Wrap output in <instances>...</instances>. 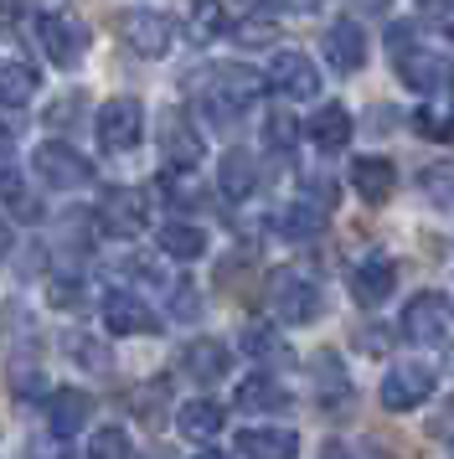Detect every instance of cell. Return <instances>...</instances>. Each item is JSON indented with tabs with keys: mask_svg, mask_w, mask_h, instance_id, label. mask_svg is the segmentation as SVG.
Here are the masks:
<instances>
[{
	"mask_svg": "<svg viewBox=\"0 0 454 459\" xmlns=\"http://www.w3.org/2000/svg\"><path fill=\"white\" fill-rule=\"evenodd\" d=\"M264 88H268V78H264V73H253L248 63H223V67H212V73H206L202 104H206L212 119H232V114H243Z\"/></svg>",
	"mask_w": 454,
	"mask_h": 459,
	"instance_id": "cell-1",
	"label": "cell"
},
{
	"mask_svg": "<svg viewBox=\"0 0 454 459\" xmlns=\"http://www.w3.org/2000/svg\"><path fill=\"white\" fill-rule=\"evenodd\" d=\"M403 335L418 341V346H444L454 335V299L439 290L413 294L408 305H403Z\"/></svg>",
	"mask_w": 454,
	"mask_h": 459,
	"instance_id": "cell-2",
	"label": "cell"
},
{
	"mask_svg": "<svg viewBox=\"0 0 454 459\" xmlns=\"http://www.w3.org/2000/svg\"><path fill=\"white\" fill-rule=\"evenodd\" d=\"M268 310L279 315L284 325H310V320H320L326 315V299H320V290L310 284L305 273H274L268 279Z\"/></svg>",
	"mask_w": 454,
	"mask_h": 459,
	"instance_id": "cell-3",
	"label": "cell"
},
{
	"mask_svg": "<svg viewBox=\"0 0 454 459\" xmlns=\"http://www.w3.org/2000/svg\"><path fill=\"white\" fill-rule=\"evenodd\" d=\"M388 47H392V67H397V78H403L413 93H439V83H444V67L433 63L418 42H413L408 26H392Z\"/></svg>",
	"mask_w": 454,
	"mask_h": 459,
	"instance_id": "cell-4",
	"label": "cell"
},
{
	"mask_svg": "<svg viewBox=\"0 0 454 459\" xmlns=\"http://www.w3.org/2000/svg\"><path fill=\"white\" fill-rule=\"evenodd\" d=\"M119 37L124 47L135 52V57H165L170 52V37H176V26L165 11H150V5H129L119 16Z\"/></svg>",
	"mask_w": 454,
	"mask_h": 459,
	"instance_id": "cell-5",
	"label": "cell"
},
{
	"mask_svg": "<svg viewBox=\"0 0 454 459\" xmlns=\"http://www.w3.org/2000/svg\"><path fill=\"white\" fill-rule=\"evenodd\" d=\"M144 134V104L140 99H129V93H119V99H109V104L99 108V145L109 150V155H124V150H135Z\"/></svg>",
	"mask_w": 454,
	"mask_h": 459,
	"instance_id": "cell-6",
	"label": "cell"
},
{
	"mask_svg": "<svg viewBox=\"0 0 454 459\" xmlns=\"http://www.w3.org/2000/svg\"><path fill=\"white\" fill-rule=\"evenodd\" d=\"M31 166H37V176L47 181V186H57V191H73V186H88V181H93V160L78 155L67 140H47V145H37Z\"/></svg>",
	"mask_w": 454,
	"mask_h": 459,
	"instance_id": "cell-7",
	"label": "cell"
},
{
	"mask_svg": "<svg viewBox=\"0 0 454 459\" xmlns=\"http://www.w3.org/2000/svg\"><path fill=\"white\" fill-rule=\"evenodd\" d=\"M37 37H41V52L57 67H78L83 52H88V26L73 22V16H62V11H41Z\"/></svg>",
	"mask_w": 454,
	"mask_h": 459,
	"instance_id": "cell-8",
	"label": "cell"
},
{
	"mask_svg": "<svg viewBox=\"0 0 454 459\" xmlns=\"http://www.w3.org/2000/svg\"><path fill=\"white\" fill-rule=\"evenodd\" d=\"M99 228L114 238H140L150 228V196L140 186H114L99 207Z\"/></svg>",
	"mask_w": 454,
	"mask_h": 459,
	"instance_id": "cell-9",
	"label": "cell"
},
{
	"mask_svg": "<svg viewBox=\"0 0 454 459\" xmlns=\"http://www.w3.org/2000/svg\"><path fill=\"white\" fill-rule=\"evenodd\" d=\"M377 397H382V408H388V413H413L418 403H429V397H433V372H429V367L403 361V367H392V372L382 377Z\"/></svg>",
	"mask_w": 454,
	"mask_h": 459,
	"instance_id": "cell-10",
	"label": "cell"
},
{
	"mask_svg": "<svg viewBox=\"0 0 454 459\" xmlns=\"http://www.w3.org/2000/svg\"><path fill=\"white\" fill-rule=\"evenodd\" d=\"M268 88L284 99H315L320 93V67L310 63L305 52H274L268 63Z\"/></svg>",
	"mask_w": 454,
	"mask_h": 459,
	"instance_id": "cell-11",
	"label": "cell"
},
{
	"mask_svg": "<svg viewBox=\"0 0 454 459\" xmlns=\"http://www.w3.org/2000/svg\"><path fill=\"white\" fill-rule=\"evenodd\" d=\"M346 284H351V299H356V305L377 310V305L397 290V269H392V258H382V253H367V258L351 269Z\"/></svg>",
	"mask_w": 454,
	"mask_h": 459,
	"instance_id": "cell-12",
	"label": "cell"
},
{
	"mask_svg": "<svg viewBox=\"0 0 454 459\" xmlns=\"http://www.w3.org/2000/svg\"><path fill=\"white\" fill-rule=\"evenodd\" d=\"M161 155L165 166H186V170H196V160H202V134L181 108H170L161 119Z\"/></svg>",
	"mask_w": 454,
	"mask_h": 459,
	"instance_id": "cell-13",
	"label": "cell"
},
{
	"mask_svg": "<svg viewBox=\"0 0 454 459\" xmlns=\"http://www.w3.org/2000/svg\"><path fill=\"white\" fill-rule=\"evenodd\" d=\"M351 186H356V196L362 202H388L392 191H397V166H392L388 155H356L351 160Z\"/></svg>",
	"mask_w": 454,
	"mask_h": 459,
	"instance_id": "cell-14",
	"label": "cell"
},
{
	"mask_svg": "<svg viewBox=\"0 0 454 459\" xmlns=\"http://www.w3.org/2000/svg\"><path fill=\"white\" fill-rule=\"evenodd\" d=\"M103 325H109V335H150L161 320H155V310H150L144 299H135V294H109V299H103Z\"/></svg>",
	"mask_w": 454,
	"mask_h": 459,
	"instance_id": "cell-15",
	"label": "cell"
},
{
	"mask_svg": "<svg viewBox=\"0 0 454 459\" xmlns=\"http://www.w3.org/2000/svg\"><path fill=\"white\" fill-rule=\"evenodd\" d=\"M326 57L336 73H356V67L367 63V31L356 22H330L326 31Z\"/></svg>",
	"mask_w": 454,
	"mask_h": 459,
	"instance_id": "cell-16",
	"label": "cell"
},
{
	"mask_svg": "<svg viewBox=\"0 0 454 459\" xmlns=\"http://www.w3.org/2000/svg\"><path fill=\"white\" fill-rule=\"evenodd\" d=\"M232 449L243 459H289L300 449V434L294 429H243L232 438Z\"/></svg>",
	"mask_w": 454,
	"mask_h": 459,
	"instance_id": "cell-17",
	"label": "cell"
},
{
	"mask_svg": "<svg viewBox=\"0 0 454 459\" xmlns=\"http://www.w3.org/2000/svg\"><path fill=\"white\" fill-rule=\"evenodd\" d=\"M181 367L196 382H223L227 367H232V351H227L223 341H212V335H202V341H186V351H181Z\"/></svg>",
	"mask_w": 454,
	"mask_h": 459,
	"instance_id": "cell-18",
	"label": "cell"
},
{
	"mask_svg": "<svg viewBox=\"0 0 454 459\" xmlns=\"http://www.w3.org/2000/svg\"><path fill=\"white\" fill-rule=\"evenodd\" d=\"M93 413V397L83 393V387H62V393L47 397V423H52V434H78L83 423Z\"/></svg>",
	"mask_w": 454,
	"mask_h": 459,
	"instance_id": "cell-19",
	"label": "cell"
},
{
	"mask_svg": "<svg viewBox=\"0 0 454 459\" xmlns=\"http://www.w3.org/2000/svg\"><path fill=\"white\" fill-rule=\"evenodd\" d=\"M176 429H181L191 444H212V438L223 434V403H212V397H191L181 413H176Z\"/></svg>",
	"mask_w": 454,
	"mask_h": 459,
	"instance_id": "cell-20",
	"label": "cell"
},
{
	"mask_svg": "<svg viewBox=\"0 0 454 459\" xmlns=\"http://www.w3.org/2000/svg\"><path fill=\"white\" fill-rule=\"evenodd\" d=\"M217 186H223V196H232V202L253 196V186H258V160H253L248 150H227L223 166H217Z\"/></svg>",
	"mask_w": 454,
	"mask_h": 459,
	"instance_id": "cell-21",
	"label": "cell"
},
{
	"mask_svg": "<svg viewBox=\"0 0 454 459\" xmlns=\"http://www.w3.org/2000/svg\"><path fill=\"white\" fill-rule=\"evenodd\" d=\"M305 134H310L320 150H341V145L351 140V114H346V104H320L315 114H310Z\"/></svg>",
	"mask_w": 454,
	"mask_h": 459,
	"instance_id": "cell-22",
	"label": "cell"
},
{
	"mask_svg": "<svg viewBox=\"0 0 454 459\" xmlns=\"http://www.w3.org/2000/svg\"><path fill=\"white\" fill-rule=\"evenodd\" d=\"M37 88H41V73L31 63H0V104L5 108H26Z\"/></svg>",
	"mask_w": 454,
	"mask_h": 459,
	"instance_id": "cell-23",
	"label": "cell"
},
{
	"mask_svg": "<svg viewBox=\"0 0 454 459\" xmlns=\"http://www.w3.org/2000/svg\"><path fill=\"white\" fill-rule=\"evenodd\" d=\"M326 217H330L326 207H315V202L300 196L289 212H279V222H274V228L284 232V238H294V243H310V238H320V232H326Z\"/></svg>",
	"mask_w": 454,
	"mask_h": 459,
	"instance_id": "cell-24",
	"label": "cell"
},
{
	"mask_svg": "<svg viewBox=\"0 0 454 459\" xmlns=\"http://www.w3.org/2000/svg\"><path fill=\"white\" fill-rule=\"evenodd\" d=\"M238 408L243 413H279V408H289V393L274 377H248V382H238Z\"/></svg>",
	"mask_w": 454,
	"mask_h": 459,
	"instance_id": "cell-25",
	"label": "cell"
},
{
	"mask_svg": "<svg viewBox=\"0 0 454 459\" xmlns=\"http://www.w3.org/2000/svg\"><path fill=\"white\" fill-rule=\"evenodd\" d=\"M161 253H165V258L191 264V258H202V253H206V232L196 228V222H165V228H161Z\"/></svg>",
	"mask_w": 454,
	"mask_h": 459,
	"instance_id": "cell-26",
	"label": "cell"
},
{
	"mask_svg": "<svg viewBox=\"0 0 454 459\" xmlns=\"http://www.w3.org/2000/svg\"><path fill=\"white\" fill-rule=\"evenodd\" d=\"M315 377H320V397L326 403H346V367H341V356H330V351H320L315 356Z\"/></svg>",
	"mask_w": 454,
	"mask_h": 459,
	"instance_id": "cell-27",
	"label": "cell"
},
{
	"mask_svg": "<svg viewBox=\"0 0 454 459\" xmlns=\"http://www.w3.org/2000/svg\"><path fill=\"white\" fill-rule=\"evenodd\" d=\"M243 351L253 356V361H284L289 346L268 331V325H248V331H243Z\"/></svg>",
	"mask_w": 454,
	"mask_h": 459,
	"instance_id": "cell-28",
	"label": "cell"
},
{
	"mask_svg": "<svg viewBox=\"0 0 454 459\" xmlns=\"http://www.w3.org/2000/svg\"><path fill=\"white\" fill-rule=\"evenodd\" d=\"M67 356H73L78 367H88V372H109V367H114L109 346H103V341H93V335H73V341H67Z\"/></svg>",
	"mask_w": 454,
	"mask_h": 459,
	"instance_id": "cell-29",
	"label": "cell"
},
{
	"mask_svg": "<svg viewBox=\"0 0 454 459\" xmlns=\"http://www.w3.org/2000/svg\"><path fill=\"white\" fill-rule=\"evenodd\" d=\"M88 455L93 459H124V455H135V438L124 434V429H99V434L88 438Z\"/></svg>",
	"mask_w": 454,
	"mask_h": 459,
	"instance_id": "cell-30",
	"label": "cell"
},
{
	"mask_svg": "<svg viewBox=\"0 0 454 459\" xmlns=\"http://www.w3.org/2000/svg\"><path fill=\"white\" fill-rule=\"evenodd\" d=\"M300 196L315 202V207L336 212V202H341V181H336V176H300Z\"/></svg>",
	"mask_w": 454,
	"mask_h": 459,
	"instance_id": "cell-31",
	"label": "cell"
},
{
	"mask_svg": "<svg viewBox=\"0 0 454 459\" xmlns=\"http://www.w3.org/2000/svg\"><path fill=\"white\" fill-rule=\"evenodd\" d=\"M413 129H418V134H429V140H454V114L423 104L418 114H413Z\"/></svg>",
	"mask_w": 454,
	"mask_h": 459,
	"instance_id": "cell-32",
	"label": "cell"
},
{
	"mask_svg": "<svg viewBox=\"0 0 454 459\" xmlns=\"http://www.w3.org/2000/svg\"><path fill=\"white\" fill-rule=\"evenodd\" d=\"M294 134H300V125L289 119V108H274L264 119V140H268V150H294Z\"/></svg>",
	"mask_w": 454,
	"mask_h": 459,
	"instance_id": "cell-33",
	"label": "cell"
},
{
	"mask_svg": "<svg viewBox=\"0 0 454 459\" xmlns=\"http://www.w3.org/2000/svg\"><path fill=\"white\" fill-rule=\"evenodd\" d=\"M223 26H227L223 22V5H212V0H206V5H196V16H191V37H196V42H212Z\"/></svg>",
	"mask_w": 454,
	"mask_h": 459,
	"instance_id": "cell-34",
	"label": "cell"
},
{
	"mask_svg": "<svg viewBox=\"0 0 454 459\" xmlns=\"http://www.w3.org/2000/svg\"><path fill=\"white\" fill-rule=\"evenodd\" d=\"M423 186L439 196V207H454V170H444V166H429L423 170Z\"/></svg>",
	"mask_w": 454,
	"mask_h": 459,
	"instance_id": "cell-35",
	"label": "cell"
},
{
	"mask_svg": "<svg viewBox=\"0 0 454 459\" xmlns=\"http://www.w3.org/2000/svg\"><path fill=\"white\" fill-rule=\"evenodd\" d=\"M232 37H238L243 47H268V42H279V26L274 22H243Z\"/></svg>",
	"mask_w": 454,
	"mask_h": 459,
	"instance_id": "cell-36",
	"label": "cell"
},
{
	"mask_svg": "<svg viewBox=\"0 0 454 459\" xmlns=\"http://www.w3.org/2000/svg\"><path fill=\"white\" fill-rule=\"evenodd\" d=\"M47 294H52V305H57V310H83V294H88V290L73 284V279H57Z\"/></svg>",
	"mask_w": 454,
	"mask_h": 459,
	"instance_id": "cell-37",
	"label": "cell"
},
{
	"mask_svg": "<svg viewBox=\"0 0 454 459\" xmlns=\"http://www.w3.org/2000/svg\"><path fill=\"white\" fill-rule=\"evenodd\" d=\"M423 22H433L444 37H454V0H423Z\"/></svg>",
	"mask_w": 454,
	"mask_h": 459,
	"instance_id": "cell-38",
	"label": "cell"
},
{
	"mask_svg": "<svg viewBox=\"0 0 454 459\" xmlns=\"http://www.w3.org/2000/svg\"><path fill=\"white\" fill-rule=\"evenodd\" d=\"M11 393H16L21 403H26V397H41V393H47V377H41V372H16Z\"/></svg>",
	"mask_w": 454,
	"mask_h": 459,
	"instance_id": "cell-39",
	"label": "cell"
},
{
	"mask_svg": "<svg viewBox=\"0 0 454 459\" xmlns=\"http://www.w3.org/2000/svg\"><path fill=\"white\" fill-rule=\"evenodd\" d=\"M356 341H362V351H367V356H382V351H388V346H392V341H388V331H382V325H367V331L356 335Z\"/></svg>",
	"mask_w": 454,
	"mask_h": 459,
	"instance_id": "cell-40",
	"label": "cell"
},
{
	"mask_svg": "<svg viewBox=\"0 0 454 459\" xmlns=\"http://www.w3.org/2000/svg\"><path fill=\"white\" fill-rule=\"evenodd\" d=\"M196 310H202V299H196V290H191V284H181V290H176V315H181V320H191Z\"/></svg>",
	"mask_w": 454,
	"mask_h": 459,
	"instance_id": "cell-41",
	"label": "cell"
},
{
	"mask_svg": "<svg viewBox=\"0 0 454 459\" xmlns=\"http://www.w3.org/2000/svg\"><path fill=\"white\" fill-rule=\"evenodd\" d=\"M0 196H11V202L21 196V176H16V166H5V160H0Z\"/></svg>",
	"mask_w": 454,
	"mask_h": 459,
	"instance_id": "cell-42",
	"label": "cell"
},
{
	"mask_svg": "<svg viewBox=\"0 0 454 459\" xmlns=\"http://www.w3.org/2000/svg\"><path fill=\"white\" fill-rule=\"evenodd\" d=\"M78 108H83L78 99H62V104L47 114V125H67V119H78Z\"/></svg>",
	"mask_w": 454,
	"mask_h": 459,
	"instance_id": "cell-43",
	"label": "cell"
},
{
	"mask_svg": "<svg viewBox=\"0 0 454 459\" xmlns=\"http://www.w3.org/2000/svg\"><path fill=\"white\" fill-rule=\"evenodd\" d=\"M289 11H315V5H326V0H284Z\"/></svg>",
	"mask_w": 454,
	"mask_h": 459,
	"instance_id": "cell-44",
	"label": "cell"
},
{
	"mask_svg": "<svg viewBox=\"0 0 454 459\" xmlns=\"http://www.w3.org/2000/svg\"><path fill=\"white\" fill-rule=\"evenodd\" d=\"M5 253H11V228L0 222V258H5Z\"/></svg>",
	"mask_w": 454,
	"mask_h": 459,
	"instance_id": "cell-45",
	"label": "cell"
},
{
	"mask_svg": "<svg viewBox=\"0 0 454 459\" xmlns=\"http://www.w3.org/2000/svg\"><path fill=\"white\" fill-rule=\"evenodd\" d=\"M232 5H248V11H253V5H264V0H232Z\"/></svg>",
	"mask_w": 454,
	"mask_h": 459,
	"instance_id": "cell-46",
	"label": "cell"
},
{
	"mask_svg": "<svg viewBox=\"0 0 454 459\" xmlns=\"http://www.w3.org/2000/svg\"><path fill=\"white\" fill-rule=\"evenodd\" d=\"M450 83H454V73H450Z\"/></svg>",
	"mask_w": 454,
	"mask_h": 459,
	"instance_id": "cell-47",
	"label": "cell"
}]
</instances>
